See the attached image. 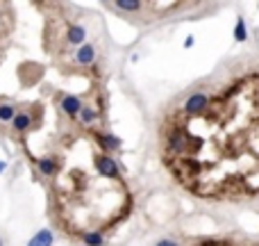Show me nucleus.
<instances>
[{
	"instance_id": "9d476101",
	"label": "nucleus",
	"mask_w": 259,
	"mask_h": 246,
	"mask_svg": "<svg viewBox=\"0 0 259 246\" xmlns=\"http://www.w3.org/2000/svg\"><path fill=\"white\" fill-rule=\"evenodd\" d=\"M39 171L44 175H53L55 171H57V160H55L53 155H46L39 160Z\"/></svg>"
},
{
	"instance_id": "423d86ee",
	"label": "nucleus",
	"mask_w": 259,
	"mask_h": 246,
	"mask_svg": "<svg viewBox=\"0 0 259 246\" xmlns=\"http://www.w3.org/2000/svg\"><path fill=\"white\" fill-rule=\"evenodd\" d=\"M75 62L80 66H89V64L96 62V46L94 44H82L80 48L75 50Z\"/></svg>"
},
{
	"instance_id": "4468645a",
	"label": "nucleus",
	"mask_w": 259,
	"mask_h": 246,
	"mask_svg": "<svg viewBox=\"0 0 259 246\" xmlns=\"http://www.w3.org/2000/svg\"><path fill=\"white\" fill-rule=\"evenodd\" d=\"M237 30H239V32H237V39H239V41L246 39V25H243L241 21H239V27H237Z\"/></svg>"
},
{
	"instance_id": "20e7f679",
	"label": "nucleus",
	"mask_w": 259,
	"mask_h": 246,
	"mask_svg": "<svg viewBox=\"0 0 259 246\" xmlns=\"http://www.w3.org/2000/svg\"><path fill=\"white\" fill-rule=\"evenodd\" d=\"M96 169H98L100 175L109 180H118L121 178V169H118L116 160H114L109 153H103V155H96Z\"/></svg>"
},
{
	"instance_id": "9b49d317",
	"label": "nucleus",
	"mask_w": 259,
	"mask_h": 246,
	"mask_svg": "<svg viewBox=\"0 0 259 246\" xmlns=\"http://www.w3.org/2000/svg\"><path fill=\"white\" fill-rule=\"evenodd\" d=\"M77 117H80V121L84 125H89V123H94L96 119H98V112H96V110H91L89 105H84V108L80 110V114H77Z\"/></svg>"
},
{
	"instance_id": "0eeeda50",
	"label": "nucleus",
	"mask_w": 259,
	"mask_h": 246,
	"mask_svg": "<svg viewBox=\"0 0 259 246\" xmlns=\"http://www.w3.org/2000/svg\"><path fill=\"white\" fill-rule=\"evenodd\" d=\"M32 121H34V119H32L30 112H16V117L12 119V128L16 130V132H25L32 125Z\"/></svg>"
},
{
	"instance_id": "f03ea898",
	"label": "nucleus",
	"mask_w": 259,
	"mask_h": 246,
	"mask_svg": "<svg viewBox=\"0 0 259 246\" xmlns=\"http://www.w3.org/2000/svg\"><path fill=\"white\" fill-rule=\"evenodd\" d=\"M109 7L116 9L118 14H148L155 16L157 25H164L168 21H184V18H198L193 12H198L200 16H205V9L216 7V5H205V3H143V0H116L109 3Z\"/></svg>"
},
{
	"instance_id": "7ed1b4c3",
	"label": "nucleus",
	"mask_w": 259,
	"mask_h": 246,
	"mask_svg": "<svg viewBox=\"0 0 259 246\" xmlns=\"http://www.w3.org/2000/svg\"><path fill=\"white\" fill-rule=\"evenodd\" d=\"M182 246H259V237L246 235V233L211 235V237H196Z\"/></svg>"
},
{
	"instance_id": "6e6552de",
	"label": "nucleus",
	"mask_w": 259,
	"mask_h": 246,
	"mask_svg": "<svg viewBox=\"0 0 259 246\" xmlns=\"http://www.w3.org/2000/svg\"><path fill=\"white\" fill-rule=\"evenodd\" d=\"M84 37H87V30L84 25H71L66 32V41L73 46H82L84 44Z\"/></svg>"
},
{
	"instance_id": "dca6fc26",
	"label": "nucleus",
	"mask_w": 259,
	"mask_h": 246,
	"mask_svg": "<svg viewBox=\"0 0 259 246\" xmlns=\"http://www.w3.org/2000/svg\"><path fill=\"white\" fill-rule=\"evenodd\" d=\"M5 166H7V164H5V162H0V173H3V171H5Z\"/></svg>"
},
{
	"instance_id": "39448f33",
	"label": "nucleus",
	"mask_w": 259,
	"mask_h": 246,
	"mask_svg": "<svg viewBox=\"0 0 259 246\" xmlns=\"http://www.w3.org/2000/svg\"><path fill=\"white\" fill-rule=\"evenodd\" d=\"M59 108H62V112L66 114V117H77L80 114V110L84 108V103H82L77 96H71V94H66V96H62V103H59Z\"/></svg>"
},
{
	"instance_id": "1a4fd4ad",
	"label": "nucleus",
	"mask_w": 259,
	"mask_h": 246,
	"mask_svg": "<svg viewBox=\"0 0 259 246\" xmlns=\"http://www.w3.org/2000/svg\"><path fill=\"white\" fill-rule=\"evenodd\" d=\"M53 242H55L53 233L44 228V230H39V233H36L30 242H27V246H53Z\"/></svg>"
},
{
	"instance_id": "2eb2a0df",
	"label": "nucleus",
	"mask_w": 259,
	"mask_h": 246,
	"mask_svg": "<svg viewBox=\"0 0 259 246\" xmlns=\"http://www.w3.org/2000/svg\"><path fill=\"white\" fill-rule=\"evenodd\" d=\"M157 246H182V244H178V242H173V239H164V242H159Z\"/></svg>"
},
{
	"instance_id": "ddd939ff",
	"label": "nucleus",
	"mask_w": 259,
	"mask_h": 246,
	"mask_svg": "<svg viewBox=\"0 0 259 246\" xmlns=\"http://www.w3.org/2000/svg\"><path fill=\"white\" fill-rule=\"evenodd\" d=\"M16 117V110L12 103H0V121H12Z\"/></svg>"
},
{
	"instance_id": "f8f14e48",
	"label": "nucleus",
	"mask_w": 259,
	"mask_h": 246,
	"mask_svg": "<svg viewBox=\"0 0 259 246\" xmlns=\"http://www.w3.org/2000/svg\"><path fill=\"white\" fill-rule=\"evenodd\" d=\"M82 239H84L87 246H103V235H100L98 230H89V233H84Z\"/></svg>"
},
{
	"instance_id": "f3484780",
	"label": "nucleus",
	"mask_w": 259,
	"mask_h": 246,
	"mask_svg": "<svg viewBox=\"0 0 259 246\" xmlns=\"http://www.w3.org/2000/svg\"><path fill=\"white\" fill-rule=\"evenodd\" d=\"M0 246H5V242H3V237H0Z\"/></svg>"
},
{
	"instance_id": "f257e3e1",
	"label": "nucleus",
	"mask_w": 259,
	"mask_h": 246,
	"mask_svg": "<svg viewBox=\"0 0 259 246\" xmlns=\"http://www.w3.org/2000/svg\"><path fill=\"white\" fill-rule=\"evenodd\" d=\"M198 85V114L166 108L159 155L170 178L191 198L214 205L259 203V55L221 64Z\"/></svg>"
}]
</instances>
